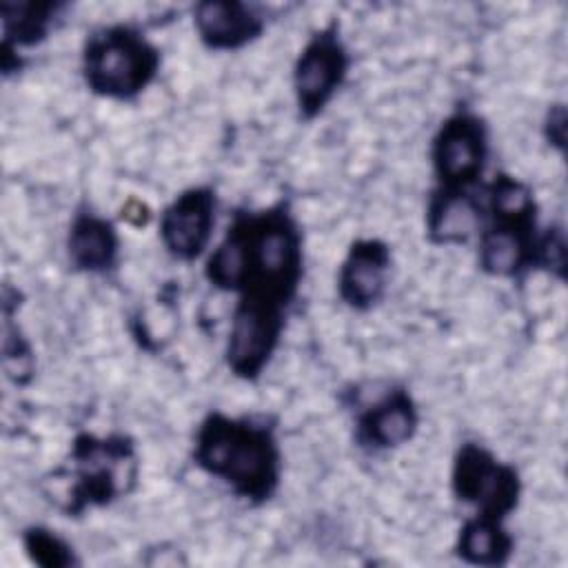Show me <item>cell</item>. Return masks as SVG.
<instances>
[{"label": "cell", "mask_w": 568, "mask_h": 568, "mask_svg": "<svg viewBox=\"0 0 568 568\" xmlns=\"http://www.w3.org/2000/svg\"><path fill=\"white\" fill-rule=\"evenodd\" d=\"M390 273V248L377 237L355 240L337 271V295L353 311H371L384 300Z\"/></svg>", "instance_id": "30bf717a"}, {"label": "cell", "mask_w": 568, "mask_h": 568, "mask_svg": "<svg viewBox=\"0 0 568 568\" xmlns=\"http://www.w3.org/2000/svg\"><path fill=\"white\" fill-rule=\"evenodd\" d=\"M351 55L337 24L315 31L293 64V93L302 120H315L344 84Z\"/></svg>", "instance_id": "52a82bcc"}, {"label": "cell", "mask_w": 568, "mask_h": 568, "mask_svg": "<svg viewBox=\"0 0 568 568\" xmlns=\"http://www.w3.org/2000/svg\"><path fill=\"white\" fill-rule=\"evenodd\" d=\"M55 2H2V51L13 53L18 47L42 42L55 20Z\"/></svg>", "instance_id": "e0dca14e"}, {"label": "cell", "mask_w": 568, "mask_h": 568, "mask_svg": "<svg viewBox=\"0 0 568 568\" xmlns=\"http://www.w3.org/2000/svg\"><path fill=\"white\" fill-rule=\"evenodd\" d=\"M217 195L211 186H191L160 215V240L166 253L178 262L197 260L215 229Z\"/></svg>", "instance_id": "9c48e42d"}, {"label": "cell", "mask_w": 568, "mask_h": 568, "mask_svg": "<svg viewBox=\"0 0 568 568\" xmlns=\"http://www.w3.org/2000/svg\"><path fill=\"white\" fill-rule=\"evenodd\" d=\"M419 428V408L406 388H390L355 422L357 446L379 453L408 444Z\"/></svg>", "instance_id": "7c38bea8"}, {"label": "cell", "mask_w": 568, "mask_h": 568, "mask_svg": "<svg viewBox=\"0 0 568 568\" xmlns=\"http://www.w3.org/2000/svg\"><path fill=\"white\" fill-rule=\"evenodd\" d=\"M537 220H486L479 231V268L493 277H519L535 268Z\"/></svg>", "instance_id": "8fae6325"}, {"label": "cell", "mask_w": 568, "mask_h": 568, "mask_svg": "<svg viewBox=\"0 0 568 568\" xmlns=\"http://www.w3.org/2000/svg\"><path fill=\"white\" fill-rule=\"evenodd\" d=\"M450 488L477 515L504 521L519 504L521 477L513 464L499 462L481 444L466 442L453 459Z\"/></svg>", "instance_id": "5b68a950"}, {"label": "cell", "mask_w": 568, "mask_h": 568, "mask_svg": "<svg viewBox=\"0 0 568 568\" xmlns=\"http://www.w3.org/2000/svg\"><path fill=\"white\" fill-rule=\"evenodd\" d=\"M544 135L550 146L564 153L566 149V106L564 104H552L548 109L544 120Z\"/></svg>", "instance_id": "44dd1931"}, {"label": "cell", "mask_w": 568, "mask_h": 568, "mask_svg": "<svg viewBox=\"0 0 568 568\" xmlns=\"http://www.w3.org/2000/svg\"><path fill=\"white\" fill-rule=\"evenodd\" d=\"M535 268H544L557 280L566 277V235L561 226H548L537 237Z\"/></svg>", "instance_id": "ffe728a7"}, {"label": "cell", "mask_w": 568, "mask_h": 568, "mask_svg": "<svg viewBox=\"0 0 568 568\" xmlns=\"http://www.w3.org/2000/svg\"><path fill=\"white\" fill-rule=\"evenodd\" d=\"M22 548L31 564H38L44 568H69V566L80 564L73 546L47 526L24 528L22 530Z\"/></svg>", "instance_id": "ac0fdd59"}, {"label": "cell", "mask_w": 568, "mask_h": 568, "mask_svg": "<svg viewBox=\"0 0 568 568\" xmlns=\"http://www.w3.org/2000/svg\"><path fill=\"white\" fill-rule=\"evenodd\" d=\"M67 253L75 271L104 275L118 266L120 235L113 222L91 209H80L69 226Z\"/></svg>", "instance_id": "9a60e30c"}, {"label": "cell", "mask_w": 568, "mask_h": 568, "mask_svg": "<svg viewBox=\"0 0 568 568\" xmlns=\"http://www.w3.org/2000/svg\"><path fill=\"white\" fill-rule=\"evenodd\" d=\"M160 51L131 24L93 31L82 47V78L91 93L106 100H133L158 78Z\"/></svg>", "instance_id": "3957f363"}, {"label": "cell", "mask_w": 568, "mask_h": 568, "mask_svg": "<svg viewBox=\"0 0 568 568\" xmlns=\"http://www.w3.org/2000/svg\"><path fill=\"white\" fill-rule=\"evenodd\" d=\"M71 462L69 490L62 504L67 515L109 506L129 495L138 481V455L126 435L80 433L71 444Z\"/></svg>", "instance_id": "277c9868"}, {"label": "cell", "mask_w": 568, "mask_h": 568, "mask_svg": "<svg viewBox=\"0 0 568 568\" xmlns=\"http://www.w3.org/2000/svg\"><path fill=\"white\" fill-rule=\"evenodd\" d=\"M284 308L277 302L242 295L233 308L226 337V366L244 382H255L275 355L284 333Z\"/></svg>", "instance_id": "8992f818"}, {"label": "cell", "mask_w": 568, "mask_h": 568, "mask_svg": "<svg viewBox=\"0 0 568 568\" xmlns=\"http://www.w3.org/2000/svg\"><path fill=\"white\" fill-rule=\"evenodd\" d=\"M488 160V126L470 109L453 111L437 129L430 146L439 189H473Z\"/></svg>", "instance_id": "ba28073f"}, {"label": "cell", "mask_w": 568, "mask_h": 568, "mask_svg": "<svg viewBox=\"0 0 568 568\" xmlns=\"http://www.w3.org/2000/svg\"><path fill=\"white\" fill-rule=\"evenodd\" d=\"M193 464L224 481L248 504L268 501L282 477V450L275 428L255 417L209 413L193 439Z\"/></svg>", "instance_id": "7a4b0ae2"}, {"label": "cell", "mask_w": 568, "mask_h": 568, "mask_svg": "<svg viewBox=\"0 0 568 568\" xmlns=\"http://www.w3.org/2000/svg\"><path fill=\"white\" fill-rule=\"evenodd\" d=\"M193 24L204 47L213 51H235L257 40L264 18L248 4L235 0H209L193 9Z\"/></svg>", "instance_id": "5bb4252c"}, {"label": "cell", "mask_w": 568, "mask_h": 568, "mask_svg": "<svg viewBox=\"0 0 568 568\" xmlns=\"http://www.w3.org/2000/svg\"><path fill=\"white\" fill-rule=\"evenodd\" d=\"M484 226V202L473 189L435 186L426 204V237L430 244H466Z\"/></svg>", "instance_id": "4fadbf2b"}, {"label": "cell", "mask_w": 568, "mask_h": 568, "mask_svg": "<svg viewBox=\"0 0 568 568\" xmlns=\"http://www.w3.org/2000/svg\"><path fill=\"white\" fill-rule=\"evenodd\" d=\"M204 277L217 291L288 306L304 277L302 231L288 204L235 213L206 260Z\"/></svg>", "instance_id": "6da1fadb"}, {"label": "cell", "mask_w": 568, "mask_h": 568, "mask_svg": "<svg viewBox=\"0 0 568 568\" xmlns=\"http://www.w3.org/2000/svg\"><path fill=\"white\" fill-rule=\"evenodd\" d=\"M515 550V537L501 519L473 515L457 532L455 555L470 566L499 568L506 566Z\"/></svg>", "instance_id": "2e32d148"}, {"label": "cell", "mask_w": 568, "mask_h": 568, "mask_svg": "<svg viewBox=\"0 0 568 568\" xmlns=\"http://www.w3.org/2000/svg\"><path fill=\"white\" fill-rule=\"evenodd\" d=\"M2 355H4L7 375L16 384H27L33 377V355H31V348H29L27 339L18 333V328H11L7 320H4Z\"/></svg>", "instance_id": "d6986e66"}]
</instances>
